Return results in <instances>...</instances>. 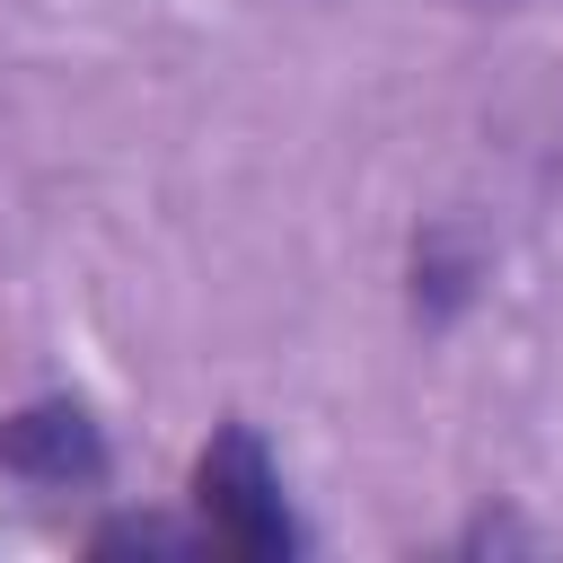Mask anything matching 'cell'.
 <instances>
[{
	"instance_id": "2",
	"label": "cell",
	"mask_w": 563,
	"mask_h": 563,
	"mask_svg": "<svg viewBox=\"0 0 563 563\" xmlns=\"http://www.w3.org/2000/svg\"><path fill=\"white\" fill-rule=\"evenodd\" d=\"M0 466L26 475V484H97L106 475V440L88 422V405L53 396V405H26L0 422Z\"/></svg>"
},
{
	"instance_id": "1",
	"label": "cell",
	"mask_w": 563,
	"mask_h": 563,
	"mask_svg": "<svg viewBox=\"0 0 563 563\" xmlns=\"http://www.w3.org/2000/svg\"><path fill=\"white\" fill-rule=\"evenodd\" d=\"M194 510L211 528V545L229 554H290L299 528H290V501H282V475H273V449L246 431V422H220L194 457Z\"/></svg>"
}]
</instances>
